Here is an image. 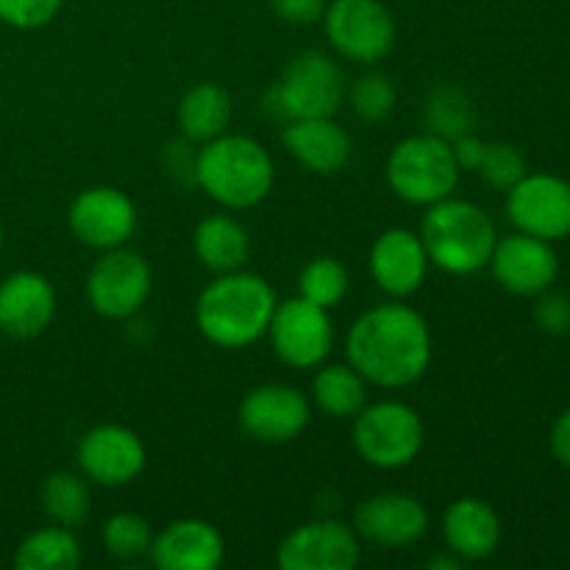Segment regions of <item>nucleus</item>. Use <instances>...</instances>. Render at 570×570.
<instances>
[{
    "label": "nucleus",
    "mask_w": 570,
    "mask_h": 570,
    "mask_svg": "<svg viewBox=\"0 0 570 570\" xmlns=\"http://www.w3.org/2000/svg\"><path fill=\"white\" fill-rule=\"evenodd\" d=\"M345 356L365 382L387 390L406 387L432 362V334L412 306L382 304L351 326Z\"/></svg>",
    "instance_id": "1"
},
{
    "label": "nucleus",
    "mask_w": 570,
    "mask_h": 570,
    "mask_svg": "<svg viewBox=\"0 0 570 570\" xmlns=\"http://www.w3.org/2000/svg\"><path fill=\"white\" fill-rule=\"evenodd\" d=\"M276 304L273 287L256 273H220L200 293L195 323L217 348H248L267 334Z\"/></svg>",
    "instance_id": "2"
},
{
    "label": "nucleus",
    "mask_w": 570,
    "mask_h": 570,
    "mask_svg": "<svg viewBox=\"0 0 570 570\" xmlns=\"http://www.w3.org/2000/svg\"><path fill=\"white\" fill-rule=\"evenodd\" d=\"M195 184L226 209H250L273 187V159L256 139L220 134L204 142L193 161Z\"/></svg>",
    "instance_id": "3"
},
{
    "label": "nucleus",
    "mask_w": 570,
    "mask_h": 570,
    "mask_svg": "<svg viewBox=\"0 0 570 570\" xmlns=\"http://www.w3.org/2000/svg\"><path fill=\"white\" fill-rule=\"evenodd\" d=\"M421 239L429 265H438L454 276H471L490 265L495 226L482 206L449 195L429 206L421 223Z\"/></svg>",
    "instance_id": "4"
},
{
    "label": "nucleus",
    "mask_w": 570,
    "mask_h": 570,
    "mask_svg": "<svg viewBox=\"0 0 570 570\" xmlns=\"http://www.w3.org/2000/svg\"><path fill=\"white\" fill-rule=\"evenodd\" d=\"M460 173L451 142L438 134L401 139L384 165L390 189L412 206H432L449 198L460 181Z\"/></svg>",
    "instance_id": "5"
},
{
    "label": "nucleus",
    "mask_w": 570,
    "mask_h": 570,
    "mask_svg": "<svg viewBox=\"0 0 570 570\" xmlns=\"http://www.w3.org/2000/svg\"><path fill=\"white\" fill-rule=\"evenodd\" d=\"M345 95L343 72L321 50H304L295 56L278 83L267 89L265 106L276 120H306V117H332Z\"/></svg>",
    "instance_id": "6"
},
{
    "label": "nucleus",
    "mask_w": 570,
    "mask_h": 570,
    "mask_svg": "<svg viewBox=\"0 0 570 570\" xmlns=\"http://www.w3.org/2000/svg\"><path fill=\"white\" fill-rule=\"evenodd\" d=\"M423 421L401 401L362 406L354 421V445L362 460L382 471H399L417 460L423 449Z\"/></svg>",
    "instance_id": "7"
},
{
    "label": "nucleus",
    "mask_w": 570,
    "mask_h": 570,
    "mask_svg": "<svg viewBox=\"0 0 570 570\" xmlns=\"http://www.w3.org/2000/svg\"><path fill=\"white\" fill-rule=\"evenodd\" d=\"M323 28L332 48L360 65H376L395 45V20L382 0H332Z\"/></svg>",
    "instance_id": "8"
},
{
    "label": "nucleus",
    "mask_w": 570,
    "mask_h": 570,
    "mask_svg": "<svg viewBox=\"0 0 570 570\" xmlns=\"http://www.w3.org/2000/svg\"><path fill=\"white\" fill-rule=\"evenodd\" d=\"M154 276L150 265L128 248L104 250L87 276V301L100 317L109 321H126L137 315L148 301Z\"/></svg>",
    "instance_id": "9"
},
{
    "label": "nucleus",
    "mask_w": 570,
    "mask_h": 570,
    "mask_svg": "<svg viewBox=\"0 0 570 570\" xmlns=\"http://www.w3.org/2000/svg\"><path fill=\"white\" fill-rule=\"evenodd\" d=\"M267 334H271L273 354L295 371L321 367L334 343L328 309L301 298V295L276 304Z\"/></svg>",
    "instance_id": "10"
},
{
    "label": "nucleus",
    "mask_w": 570,
    "mask_h": 570,
    "mask_svg": "<svg viewBox=\"0 0 570 570\" xmlns=\"http://www.w3.org/2000/svg\"><path fill=\"white\" fill-rule=\"evenodd\" d=\"M507 215L523 234L546 239H562L570 234V184L562 178L538 173L523 176L507 189Z\"/></svg>",
    "instance_id": "11"
},
{
    "label": "nucleus",
    "mask_w": 570,
    "mask_h": 570,
    "mask_svg": "<svg viewBox=\"0 0 570 570\" xmlns=\"http://www.w3.org/2000/svg\"><path fill=\"white\" fill-rule=\"evenodd\" d=\"M76 460L89 482L122 488L145 471V445L128 426L104 423L78 440Z\"/></svg>",
    "instance_id": "12"
},
{
    "label": "nucleus",
    "mask_w": 570,
    "mask_h": 570,
    "mask_svg": "<svg viewBox=\"0 0 570 570\" xmlns=\"http://www.w3.org/2000/svg\"><path fill=\"white\" fill-rule=\"evenodd\" d=\"M70 232L78 243L98 250L120 248L137 228V209L131 198L115 187H89L70 204Z\"/></svg>",
    "instance_id": "13"
},
{
    "label": "nucleus",
    "mask_w": 570,
    "mask_h": 570,
    "mask_svg": "<svg viewBox=\"0 0 570 570\" xmlns=\"http://www.w3.org/2000/svg\"><path fill=\"white\" fill-rule=\"evenodd\" d=\"M309 423V401L293 384H262L239 404V426L259 443H289Z\"/></svg>",
    "instance_id": "14"
},
{
    "label": "nucleus",
    "mask_w": 570,
    "mask_h": 570,
    "mask_svg": "<svg viewBox=\"0 0 570 570\" xmlns=\"http://www.w3.org/2000/svg\"><path fill=\"white\" fill-rule=\"evenodd\" d=\"M360 562L356 534L340 521H315L282 540L276 566L282 570H351Z\"/></svg>",
    "instance_id": "15"
},
{
    "label": "nucleus",
    "mask_w": 570,
    "mask_h": 570,
    "mask_svg": "<svg viewBox=\"0 0 570 570\" xmlns=\"http://www.w3.org/2000/svg\"><path fill=\"white\" fill-rule=\"evenodd\" d=\"M490 267H493L495 282L515 295L546 293L560 273L554 248L546 239L523 232L495 239Z\"/></svg>",
    "instance_id": "16"
},
{
    "label": "nucleus",
    "mask_w": 570,
    "mask_h": 570,
    "mask_svg": "<svg viewBox=\"0 0 570 570\" xmlns=\"http://www.w3.org/2000/svg\"><path fill=\"white\" fill-rule=\"evenodd\" d=\"M354 529L367 543L404 549L429 532V512L406 493H382L365 499L354 512Z\"/></svg>",
    "instance_id": "17"
},
{
    "label": "nucleus",
    "mask_w": 570,
    "mask_h": 570,
    "mask_svg": "<svg viewBox=\"0 0 570 570\" xmlns=\"http://www.w3.org/2000/svg\"><path fill=\"white\" fill-rule=\"evenodd\" d=\"M56 317V289L42 273L17 271L0 282V332L14 340L39 337Z\"/></svg>",
    "instance_id": "18"
},
{
    "label": "nucleus",
    "mask_w": 570,
    "mask_h": 570,
    "mask_svg": "<svg viewBox=\"0 0 570 570\" xmlns=\"http://www.w3.org/2000/svg\"><path fill=\"white\" fill-rule=\"evenodd\" d=\"M429 256L421 234L410 228H387L371 248V276L379 289L393 298L417 293L426 278Z\"/></svg>",
    "instance_id": "19"
},
{
    "label": "nucleus",
    "mask_w": 570,
    "mask_h": 570,
    "mask_svg": "<svg viewBox=\"0 0 570 570\" xmlns=\"http://www.w3.org/2000/svg\"><path fill=\"white\" fill-rule=\"evenodd\" d=\"M148 554L161 570H215L223 566L226 543L212 523L184 518L156 534Z\"/></svg>",
    "instance_id": "20"
},
{
    "label": "nucleus",
    "mask_w": 570,
    "mask_h": 570,
    "mask_svg": "<svg viewBox=\"0 0 570 570\" xmlns=\"http://www.w3.org/2000/svg\"><path fill=\"white\" fill-rule=\"evenodd\" d=\"M282 139L293 159L317 176H332L343 170L351 159V137L332 117H306V120L287 122Z\"/></svg>",
    "instance_id": "21"
},
{
    "label": "nucleus",
    "mask_w": 570,
    "mask_h": 570,
    "mask_svg": "<svg viewBox=\"0 0 570 570\" xmlns=\"http://www.w3.org/2000/svg\"><path fill=\"white\" fill-rule=\"evenodd\" d=\"M443 534L451 554L460 560H488L501 540V521L482 499H460L445 510Z\"/></svg>",
    "instance_id": "22"
},
{
    "label": "nucleus",
    "mask_w": 570,
    "mask_h": 570,
    "mask_svg": "<svg viewBox=\"0 0 570 570\" xmlns=\"http://www.w3.org/2000/svg\"><path fill=\"white\" fill-rule=\"evenodd\" d=\"M193 248L200 265L215 273L243 271L250 256V237L239 220L228 215H212L198 223Z\"/></svg>",
    "instance_id": "23"
},
{
    "label": "nucleus",
    "mask_w": 570,
    "mask_h": 570,
    "mask_svg": "<svg viewBox=\"0 0 570 570\" xmlns=\"http://www.w3.org/2000/svg\"><path fill=\"white\" fill-rule=\"evenodd\" d=\"M234 106L232 95L217 83H195L178 104V126L189 142H209L228 131Z\"/></svg>",
    "instance_id": "24"
},
{
    "label": "nucleus",
    "mask_w": 570,
    "mask_h": 570,
    "mask_svg": "<svg viewBox=\"0 0 570 570\" xmlns=\"http://www.w3.org/2000/svg\"><path fill=\"white\" fill-rule=\"evenodd\" d=\"M81 566V546L67 527L37 529L20 543L14 568L20 570H76Z\"/></svg>",
    "instance_id": "25"
},
{
    "label": "nucleus",
    "mask_w": 570,
    "mask_h": 570,
    "mask_svg": "<svg viewBox=\"0 0 570 570\" xmlns=\"http://www.w3.org/2000/svg\"><path fill=\"white\" fill-rule=\"evenodd\" d=\"M312 395L326 415L340 417V421L356 417L367 399L365 379L351 365H326L317 371L315 382H312Z\"/></svg>",
    "instance_id": "26"
},
{
    "label": "nucleus",
    "mask_w": 570,
    "mask_h": 570,
    "mask_svg": "<svg viewBox=\"0 0 570 570\" xmlns=\"http://www.w3.org/2000/svg\"><path fill=\"white\" fill-rule=\"evenodd\" d=\"M42 510L59 527H78L89 515V488L83 476L70 471H56L42 484Z\"/></svg>",
    "instance_id": "27"
},
{
    "label": "nucleus",
    "mask_w": 570,
    "mask_h": 570,
    "mask_svg": "<svg viewBox=\"0 0 570 570\" xmlns=\"http://www.w3.org/2000/svg\"><path fill=\"white\" fill-rule=\"evenodd\" d=\"M348 293V271L334 256H317L301 271L298 276V295L312 301V304L332 309Z\"/></svg>",
    "instance_id": "28"
},
{
    "label": "nucleus",
    "mask_w": 570,
    "mask_h": 570,
    "mask_svg": "<svg viewBox=\"0 0 570 570\" xmlns=\"http://www.w3.org/2000/svg\"><path fill=\"white\" fill-rule=\"evenodd\" d=\"M154 543L150 523L137 512H117L104 523V546L117 560H137L145 557Z\"/></svg>",
    "instance_id": "29"
},
{
    "label": "nucleus",
    "mask_w": 570,
    "mask_h": 570,
    "mask_svg": "<svg viewBox=\"0 0 570 570\" xmlns=\"http://www.w3.org/2000/svg\"><path fill=\"white\" fill-rule=\"evenodd\" d=\"M395 98L399 95H395L393 81H390V76H384L379 70L365 72L351 87V104H354V111L365 122L387 120L395 109Z\"/></svg>",
    "instance_id": "30"
},
{
    "label": "nucleus",
    "mask_w": 570,
    "mask_h": 570,
    "mask_svg": "<svg viewBox=\"0 0 570 570\" xmlns=\"http://www.w3.org/2000/svg\"><path fill=\"white\" fill-rule=\"evenodd\" d=\"M479 176L490 184L493 189H510L527 176V159L521 150L510 142H488L484 145L482 165H479Z\"/></svg>",
    "instance_id": "31"
},
{
    "label": "nucleus",
    "mask_w": 570,
    "mask_h": 570,
    "mask_svg": "<svg viewBox=\"0 0 570 570\" xmlns=\"http://www.w3.org/2000/svg\"><path fill=\"white\" fill-rule=\"evenodd\" d=\"M429 122H432L438 137L443 139H456L462 134H468L471 126V106H468L465 95L456 92V89H438L429 100Z\"/></svg>",
    "instance_id": "32"
},
{
    "label": "nucleus",
    "mask_w": 570,
    "mask_h": 570,
    "mask_svg": "<svg viewBox=\"0 0 570 570\" xmlns=\"http://www.w3.org/2000/svg\"><path fill=\"white\" fill-rule=\"evenodd\" d=\"M65 0H0V22L17 31L42 28L59 14Z\"/></svg>",
    "instance_id": "33"
},
{
    "label": "nucleus",
    "mask_w": 570,
    "mask_h": 570,
    "mask_svg": "<svg viewBox=\"0 0 570 570\" xmlns=\"http://www.w3.org/2000/svg\"><path fill=\"white\" fill-rule=\"evenodd\" d=\"M534 323L546 334H568L570 332V298L562 293H540L534 304Z\"/></svg>",
    "instance_id": "34"
},
{
    "label": "nucleus",
    "mask_w": 570,
    "mask_h": 570,
    "mask_svg": "<svg viewBox=\"0 0 570 570\" xmlns=\"http://www.w3.org/2000/svg\"><path fill=\"white\" fill-rule=\"evenodd\" d=\"M271 9L278 20L293 22V26H312L323 20L326 0H271Z\"/></svg>",
    "instance_id": "35"
},
{
    "label": "nucleus",
    "mask_w": 570,
    "mask_h": 570,
    "mask_svg": "<svg viewBox=\"0 0 570 570\" xmlns=\"http://www.w3.org/2000/svg\"><path fill=\"white\" fill-rule=\"evenodd\" d=\"M484 145L488 142L471 137V134H462V137L451 139V150H454L460 170H479V165H482V156H484Z\"/></svg>",
    "instance_id": "36"
},
{
    "label": "nucleus",
    "mask_w": 570,
    "mask_h": 570,
    "mask_svg": "<svg viewBox=\"0 0 570 570\" xmlns=\"http://www.w3.org/2000/svg\"><path fill=\"white\" fill-rule=\"evenodd\" d=\"M551 451L562 465L570 468V406L554 421L551 429Z\"/></svg>",
    "instance_id": "37"
},
{
    "label": "nucleus",
    "mask_w": 570,
    "mask_h": 570,
    "mask_svg": "<svg viewBox=\"0 0 570 570\" xmlns=\"http://www.w3.org/2000/svg\"><path fill=\"white\" fill-rule=\"evenodd\" d=\"M429 568H460V557L456 560H440V557H434V560H429Z\"/></svg>",
    "instance_id": "38"
},
{
    "label": "nucleus",
    "mask_w": 570,
    "mask_h": 570,
    "mask_svg": "<svg viewBox=\"0 0 570 570\" xmlns=\"http://www.w3.org/2000/svg\"><path fill=\"white\" fill-rule=\"evenodd\" d=\"M3 239H6V234H3V223H0V248H3Z\"/></svg>",
    "instance_id": "39"
}]
</instances>
